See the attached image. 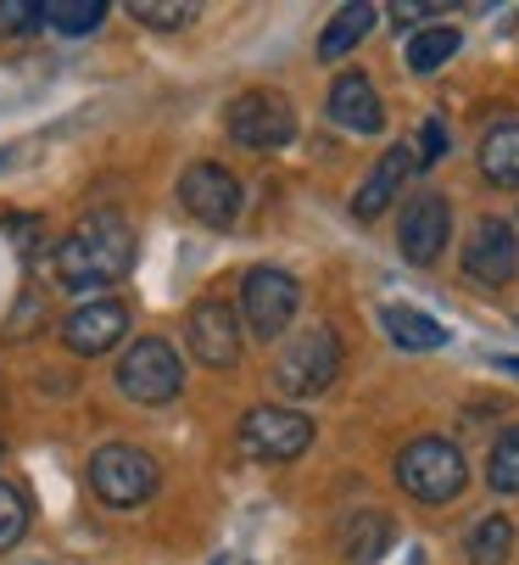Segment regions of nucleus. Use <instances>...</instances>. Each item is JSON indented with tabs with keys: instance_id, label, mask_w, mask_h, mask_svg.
Instances as JSON below:
<instances>
[{
	"instance_id": "f257e3e1",
	"label": "nucleus",
	"mask_w": 519,
	"mask_h": 565,
	"mask_svg": "<svg viewBox=\"0 0 519 565\" xmlns=\"http://www.w3.org/2000/svg\"><path fill=\"white\" fill-rule=\"evenodd\" d=\"M134 264V224L112 207L90 213L84 224H73V235L56 247L51 269L67 291H101L112 280H123Z\"/></svg>"
},
{
	"instance_id": "f03ea898",
	"label": "nucleus",
	"mask_w": 519,
	"mask_h": 565,
	"mask_svg": "<svg viewBox=\"0 0 519 565\" xmlns=\"http://www.w3.org/2000/svg\"><path fill=\"white\" fill-rule=\"evenodd\" d=\"M397 488L419 504H453L469 488V465L447 437H419L397 454Z\"/></svg>"
},
{
	"instance_id": "7ed1b4c3",
	"label": "nucleus",
	"mask_w": 519,
	"mask_h": 565,
	"mask_svg": "<svg viewBox=\"0 0 519 565\" xmlns=\"http://www.w3.org/2000/svg\"><path fill=\"white\" fill-rule=\"evenodd\" d=\"M313 443V420L291 403H257V409L240 415V448L257 465H291L302 459Z\"/></svg>"
},
{
	"instance_id": "20e7f679",
	"label": "nucleus",
	"mask_w": 519,
	"mask_h": 565,
	"mask_svg": "<svg viewBox=\"0 0 519 565\" xmlns=\"http://www.w3.org/2000/svg\"><path fill=\"white\" fill-rule=\"evenodd\" d=\"M335 375H340V342H335L329 326H313V331L291 337L274 359V386L285 397H318V392L335 386Z\"/></svg>"
},
{
	"instance_id": "39448f33",
	"label": "nucleus",
	"mask_w": 519,
	"mask_h": 565,
	"mask_svg": "<svg viewBox=\"0 0 519 565\" xmlns=\"http://www.w3.org/2000/svg\"><path fill=\"white\" fill-rule=\"evenodd\" d=\"M156 481H162L156 459H151L145 448H134V443H107V448L90 454V488H96V499L112 504V510L145 504V499L156 493Z\"/></svg>"
},
{
	"instance_id": "423d86ee",
	"label": "nucleus",
	"mask_w": 519,
	"mask_h": 565,
	"mask_svg": "<svg viewBox=\"0 0 519 565\" xmlns=\"http://www.w3.org/2000/svg\"><path fill=\"white\" fill-rule=\"evenodd\" d=\"M118 386L134 403H173L185 392V364L173 353V342L162 337H140L123 359H118Z\"/></svg>"
},
{
	"instance_id": "0eeeda50",
	"label": "nucleus",
	"mask_w": 519,
	"mask_h": 565,
	"mask_svg": "<svg viewBox=\"0 0 519 565\" xmlns=\"http://www.w3.org/2000/svg\"><path fill=\"white\" fill-rule=\"evenodd\" d=\"M296 302H302L296 275H285V269H274V264L246 269V280H240V313H246V331H251V337L274 342L291 319H296Z\"/></svg>"
},
{
	"instance_id": "6e6552de",
	"label": "nucleus",
	"mask_w": 519,
	"mask_h": 565,
	"mask_svg": "<svg viewBox=\"0 0 519 565\" xmlns=\"http://www.w3.org/2000/svg\"><path fill=\"white\" fill-rule=\"evenodd\" d=\"M224 124H229V140L251 146V151H280L296 135V113H291V102L280 90H246V96H235Z\"/></svg>"
},
{
	"instance_id": "1a4fd4ad",
	"label": "nucleus",
	"mask_w": 519,
	"mask_h": 565,
	"mask_svg": "<svg viewBox=\"0 0 519 565\" xmlns=\"http://www.w3.org/2000/svg\"><path fill=\"white\" fill-rule=\"evenodd\" d=\"M180 202L196 224L207 230H229L240 218V180L224 163H191L180 174Z\"/></svg>"
},
{
	"instance_id": "9d476101",
	"label": "nucleus",
	"mask_w": 519,
	"mask_h": 565,
	"mask_svg": "<svg viewBox=\"0 0 519 565\" xmlns=\"http://www.w3.org/2000/svg\"><path fill=\"white\" fill-rule=\"evenodd\" d=\"M123 337H129V308H123L118 297H90V302H78V308L62 319V342H67V353H78V359H101V353H112Z\"/></svg>"
},
{
	"instance_id": "9b49d317",
	"label": "nucleus",
	"mask_w": 519,
	"mask_h": 565,
	"mask_svg": "<svg viewBox=\"0 0 519 565\" xmlns=\"http://www.w3.org/2000/svg\"><path fill=\"white\" fill-rule=\"evenodd\" d=\"M447 241H453V207H447V196L424 191V196H413V202L402 207L397 247H402L408 264H419V269H424V264H436Z\"/></svg>"
},
{
	"instance_id": "f8f14e48",
	"label": "nucleus",
	"mask_w": 519,
	"mask_h": 565,
	"mask_svg": "<svg viewBox=\"0 0 519 565\" xmlns=\"http://www.w3.org/2000/svg\"><path fill=\"white\" fill-rule=\"evenodd\" d=\"M464 275L480 286H508L519 275V235L508 218H480L464 241Z\"/></svg>"
},
{
	"instance_id": "ddd939ff",
	"label": "nucleus",
	"mask_w": 519,
	"mask_h": 565,
	"mask_svg": "<svg viewBox=\"0 0 519 565\" xmlns=\"http://www.w3.org/2000/svg\"><path fill=\"white\" fill-rule=\"evenodd\" d=\"M185 342L207 370H229L240 359V319L224 297H202L185 319Z\"/></svg>"
},
{
	"instance_id": "4468645a",
	"label": "nucleus",
	"mask_w": 519,
	"mask_h": 565,
	"mask_svg": "<svg viewBox=\"0 0 519 565\" xmlns=\"http://www.w3.org/2000/svg\"><path fill=\"white\" fill-rule=\"evenodd\" d=\"M329 124L346 135H380L386 129V107H380V90L369 85V73H340L329 85Z\"/></svg>"
},
{
	"instance_id": "2eb2a0df",
	"label": "nucleus",
	"mask_w": 519,
	"mask_h": 565,
	"mask_svg": "<svg viewBox=\"0 0 519 565\" xmlns=\"http://www.w3.org/2000/svg\"><path fill=\"white\" fill-rule=\"evenodd\" d=\"M419 169V151L402 140V146H391L386 157H380V163H375V174L358 185V196H353V213L358 218H380L397 196H402V185H408V174Z\"/></svg>"
},
{
	"instance_id": "dca6fc26",
	"label": "nucleus",
	"mask_w": 519,
	"mask_h": 565,
	"mask_svg": "<svg viewBox=\"0 0 519 565\" xmlns=\"http://www.w3.org/2000/svg\"><path fill=\"white\" fill-rule=\"evenodd\" d=\"M375 7L369 0H353V7H340L329 23H324V34H318V62H340L346 51H358L364 40H369V29H375Z\"/></svg>"
},
{
	"instance_id": "f3484780",
	"label": "nucleus",
	"mask_w": 519,
	"mask_h": 565,
	"mask_svg": "<svg viewBox=\"0 0 519 565\" xmlns=\"http://www.w3.org/2000/svg\"><path fill=\"white\" fill-rule=\"evenodd\" d=\"M391 543V521L380 510H353L340 521V554L353 559V565H375Z\"/></svg>"
},
{
	"instance_id": "a211bd4d",
	"label": "nucleus",
	"mask_w": 519,
	"mask_h": 565,
	"mask_svg": "<svg viewBox=\"0 0 519 565\" xmlns=\"http://www.w3.org/2000/svg\"><path fill=\"white\" fill-rule=\"evenodd\" d=\"M380 326H386V337H391L397 348H408V353H436V348L447 342V331L436 326V319L419 313V308H402V302H391V308L380 313Z\"/></svg>"
},
{
	"instance_id": "6ab92c4d",
	"label": "nucleus",
	"mask_w": 519,
	"mask_h": 565,
	"mask_svg": "<svg viewBox=\"0 0 519 565\" xmlns=\"http://www.w3.org/2000/svg\"><path fill=\"white\" fill-rule=\"evenodd\" d=\"M480 174L491 185H519V118L480 135Z\"/></svg>"
},
{
	"instance_id": "aec40b11",
	"label": "nucleus",
	"mask_w": 519,
	"mask_h": 565,
	"mask_svg": "<svg viewBox=\"0 0 519 565\" xmlns=\"http://www.w3.org/2000/svg\"><path fill=\"white\" fill-rule=\"evenodd\" d=\"M508 554H513V521L508 515H480L464 532V559L469 565H508Z\"/></svg>"
},
{
	"instance_id": "412c9836",
	"label": "nucleus",
	"mask_w": 519,
	"mask_h": 565,
	"mask_svg": "<svg viewBox=\"0 0 519 565\" xmlns=\"http://www.w3.org/2000/svg\"><path fill=\"white\" fill-rule=\"evenodd\" d=\"M458 45H464V34L458 29H419L413 40H408V67L413 73H442L453 56H458Z\"/></svg>"
},
{
	"instance_id": "4be33fe9",
	"label": "nucleus",
	"mask_w": 519,
	"mask_h": 565,
	"mask_svg": "<svg viewBox=\"0 0 519 565\" xmlns=\"http://www.w3.org/2000/svg\"><path fill=\"white\" fill-rule=\"evenodd\" d=\"M101 18H107L101 0H45L40 7V23H51L56 34H90L101 29Z\"/></svg>"
},
{
	"instance_id": "5701e85b",
	"label": "nucleus",
	"mask_w": 519,
	"mask_h": 565,
	"mask_svg": "<svg viewBox=\"0 0 519 565\" xmlns=\"http://www.w3.org/2000/svg\"><path fill=\"white\" fill-rule=\"evenodd\" d=\"M486 481H491V493H519V426H502V437L491 443Z\"/></svg>"
},
{
	"instance_id": "b1692460",
	"label": "nucleus",
	"mask_w": 519,
	"mask_h": 565,
	"mask_svg": "<svg viewBox=\"0 0 519 565\" xmlns=\"http://www.w3.org/2000/svg\"><path fill=\"white\" fill-rule=\"evenodd\" d=\"M129 12L140 23H151V29H185V23L202 18L196 0H129Z\"/></svg>"
},
{
	"instance_id": "393cba45",
	"label": "nucleus",
	"mask_w": 519,
	"mask_h": 565,
	"mask_svg": "<svg viewBox=\"0 0 519 565\" xmlns=\"http://www.w3.org/2000/svg\"><path fill=\"white\" fill-rule=\"evenodd\" d=\"M23 532H29V499H23V488H12V481L0 476V554L18 548Z\"/></svg>"
},
{
	"instance_id": "a878e982",
	"label": "nucleus",
	"mask_w": 519,
	"mask_h": 565,
	"mask_svg": "<svg viewBox=\"0 0 519 565\" xmlns=\"http://www.w3.org/2000/svg\"><path fill=\"white\" fill-rule=\"evenodd\" d=\"M419 169H430V163H442L447 157V124L442 118H424V129H419Z\"/></svg>"
},
{
	"instance_id": "bb28decb",
	"label": "nucleus",
	"mask_w": 519,
	"mask_h": 565,
	"mask_svg": "<svg viewBox=\"0 0 519 565\" xmlns=\"http://www.w3.org/2000/svg\"><path fill=\"white\" fill-rule=\"evenodd\" d=\"M442 7H397V18H436Z\"/></svg>"
},
{
	"instance_id": "cd10ccee",
	"label": "nucleus",
	"mask_w": 519,
	"mask_h": 565,
	"mask_svg": "<svg viewBox=\"0 0 519 565\" xmlns=\"http://www.w3.org/2000/svg\"><path fill=\"white\" fill-rule=\"evenodd\" d=\"M491 364H497V370H502V375H519V359H513V353H497V359H491Z\"/></svg>"
},
{
	"instance_id": "c85d7f7f",
	"label": "nucleus",
	"mask_w": 519,
	"mask_h": 565,
	"mask_svg": "<svg viewBox=\"0 0 519 565\" xmlns=\"http://www.w3.org/2000/svg\"><path fill=\"white\" fill-rule=\"evenodd\" d=\"M0 459H7V437H0Z\"/></svg>"
},
{
	"instance_id": "c756f323",
	"label": "nucleus",
	"mask_w": 519,
	"mask_h": 565,
	"mask_svg": "<svg viewBox=\"0 0 519 565\" xmlns=\"http://www.w3.org/2000/svg\"><path fill=\"white\" fill-rule=\"evenodd\" d=\"M213 565H229V559H213Z\"/></svg>"
}]
</instances>
